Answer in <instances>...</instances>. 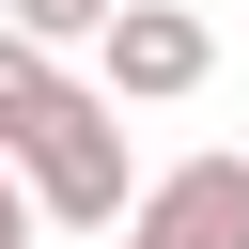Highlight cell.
Instances as JSON below:
<instances>
[{
	"label": "cell",
	"mask_w": 249,
	"mask_h": 249,
	"mask_svg": "<svg viewBox=\"0 0 249 249\" xmlns=\"http://www.w3.org/2000/svg\"><path fill=\"white\" fill-rule=\"evenodd\" d=\"M47 78H62V47H31V31H0V140L47 109Z\"/></svg>",
	"instance_id": "obj_5"
},
{
	"label": "cell",
	"mask_w": 249,
	"mask_h": 249,
	"mask_svg": "<svg viewBox=\"0 0 249 249\" xmlns=\"http://www.w3.org/2000/svg\"><path fill=\"white\" fill-rule=\"evenodd\" d=\"M218 78V31L187 16V0H124L109 31H93V93L109 109H171V93H202Z\"/></svg>",
	"instance_id": "obj_2"
},
{
	"label": "cell",
	"mask_w": 249,
	"mask_h": 249,
	"mask_svg": "<svg viewBox=\"0 0 249 249\" xmlns=\"http://www.w3.org/2000/svg\"><path fill=\"white\" fill-rule=\"evenodd\" d=\"M0 156H16V187H31L47 233H109V218L140 202V171H124V109H109L93 78H47V109H31Z\"/></svg>",
	"instance_id": "obj_1"
},
{
	"label": "cell",
	"mask_w": 249,
	"mask_h": 249,
	"mask_svg": "<svg viewBox=\"0 0 249 249\" xmlns=\"http://www.w3.org/2000/svg\"><path fill=\"white\" fill-rule=\"evenodd\" d=\"M124 0H0V31H31V47H93Z\"/></svg>",
	"instance_id": "obj_4"
},
{
	"label": "cell",
	"mask_w": 249,
	"mask_h": 249,
	"mask_svg": "<svg viewBox=\"0 0 249 249\" xmlns=\"http://www.w3.org/2000/svg\"><path fill=\"white\" fill-rule=\"evenodd\" d=\"M124 249H249V156H171V171H140Z\"/></svg>",
	"instance_id": "obj_3"
},
{
	"label": "cell",
	"mask_w": 249,
	"mask_h": 249,
	"mask_svg": "<svg viewBox=\"0 0 249 249\" xmlns=\"http://www.w3.org/2000/svg\"><path fill=\"white\" fill-rule=\"evenodd\" d=\"M47 218H31V187H16V156H0V249H31Z\"/></svg>",
	"instance_id": "obj_6"
}]
</instances>
